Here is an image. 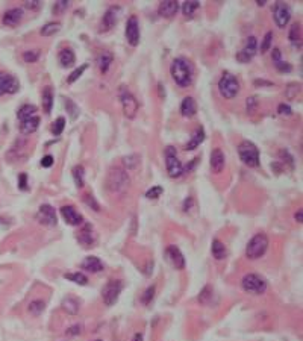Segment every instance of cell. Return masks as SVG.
Here are the masks:
<instances>
[{"label":"cell","instance_id":"6da1fadb","mask_svg":"<svg viewBox=\"0 0 303 341\" xmlns=\"http://www.w3.org/2000/svg\"><path fill=\"white\" fill-rule=\"evenodd\" d=\"M170 71H171L173 81L182 88L191 85V82H193V76H194L193 66H191L185 58H176V59H174Z\"/></svg>","mask_w":303,"mask_h":341},{"label":"cell","instance_id":"7a4b0ae2","mask_svg":"<svg viewBox=\"0 0 303 341\" xmlns=\"http://www.w3.org/2000/svg\"><path fill=\"white\" fill-rule=\"evenodd\" d=\"M129 176L121 168H111L106 176V188L111 193H123L129 187Z\"/></svg>","mask_w":303,"mask_h":341},{"label":"cell","instance_id":"3957f363","mask_svg":"<svg viewBox=\"0 0 303 341\" xmlns=\"http://www.w3.org/2000/svg\"><path fill=\"white\" fill-rule=\"evenodd\" d=\"M268 244H270L268 237L265 234H256L249 241V244L246 247V256L249 259H258V258L264 256L267 249H268Z\"/></svg>","mask_w":303,"mask_h":341},{"label":"cell","instance_id":"277c9868","mask_svg":"<svg viewBox=\"0 0 303 341\" xmlns=\"http://www.w3.org/2000/svg\"><path fill=\"white\" fill-rule=\"evenodd\" d=\"M238 155H240V159L243 164L247 167H258L259 165V150L252 141H243L238 146Z\"/></svg>","mask_w":303,"mask_h":341},{"label":"cell","instance_id":"5b68a950","mask_svg":"<svg viewBox=\"0 0 303 341\" xmlns=\"http://www.w3.org/2000/svg\"><path fill=\"white\" fill-rule=\"evenodd\" d=\"M218 91L225 99H233L240 92V82L233 74L225 73L218 82Z\"/></svg>","mask_w":303,"mask_h":341},{"label":"cell","instance_id":"8992f818","mask_svg":"<svg viewBox=\"0 0 303 341\" xmlns=\"http://www.w3.org/2000/svg\"><path fill=\"white\" fill-rule=\"evenodd\" d=\"M241 287L246 293H250V294H262L265 293L267 290V281L256 274V273H249L243 277L241 281Z\"/></svg>","mask_w":303,"mask_h":341},{"label":"cell","instance_id":"52a82bcc","mask_svg":"<svg viewBox=\"0 0 303 341\" xmlns=\"http://www.w3.org/2000/svg\"><path fill=\"white\" fill-rule=\"evenodd\" d=\"M123 290V282L118 281V279H113V281H109L103 290H102V299H103V303L106 306H113L116 305V302L118 300L120 297V293Z\"/></svg>","mask_w":303,"mask_h":341},{"label":"cell","instance_id":"ba28073f","mask_svg":"<svg viewBox=\"0 0 303 341\" xmlns=\"http://www.w3.org/2000/svg\"><path fill=\"white\" fill-rule=\"evenodd\" d=\"M165 165L170 178H179L184 173V165L178 158V152L174 147H167L165 149Z\"/></svg>","mask_w":303,"mask_h":341},{"label":"cell","instance_id":"9c48e42d","mask_svg":"<svg viewBox=\"0 0 303 341\" xmlns=\"http://www.w3.org/2000/svg\"><path fill=\"white\" fill-rule=\"evenodd\" d=\"M120 100L123 106V113L127 118H134L138 111V100L126 87L120 88Z\"/></svg>","mask_w":303,"mask_h":341},{"label":"cell","instance_id":"30bf717a","mask_svg":"<svg viewBox=\"0 0 303 341\" xmlns=\"http://www.w3.org/2000/svg\"><path fill=\"white\" fill-rule=\"evenodd\" d=\"M20 90V82L15 76L9 73L0 71V96L5 94H14Z\"/></svg>","mask_w":303,"mask_h":341},{"label":"cell","instance_id":"8fae6325","mask_svg":"<svg viewBox=\"0 0 303 341\" xmlns=\"http://www.w3.org/2000/svg\"><path fill=\"white\" fill-rule=\"evenodd\" d=\"M291 14H293V11H291L290 5H286L283 2H278L275 5V9H273V17H275L276 26L285 27L291 20Z\"/></svg>","mask_w":303,"mask_h":341},{"label":"cell","instance_id":"7c38bea8","mask_svg":"<svg viewBox=\"0 0 303 341\" xmlns=\"http://www.w3.org/2000/svg\"><path fill=\"white\" fill-rule=\"evenodd\" d=\"M256 50H258V41L255 37H249L246 44H244V47L236 53V59L240 61V63L246 64L249 63V61L256 55Z\"/></svg>","mask_w":303,"mask_h":341},{"label":"cell","instance_id":"4fadbf2b","mask_svg":"<svg viewBox=\"0 0 303 341\" xmlns=\"http://www.w3.org/2000/svg\"><path fill=\"white\" fill-rule=\"evenodd\" d=\"M37 220L44 226H56V212L55 208L50 205H41L37 212Z\"/></svg>","mask_w":303,"mask_h":341},{"label":"cell","instance_id":"5bb4252c","mask_svg":"<svg viewBox=\"0 0 303 341\" xmlns=\"http://www.w3.org/2000/svg\"><path fill=\"white\" fill-rule=\"evenodd\" d=\"M126 38H127V43L134 45V47L140 44V23L135 15L129 17V20L126 23Z\"/></svg>","mask_w":303,"mask_h":341},{"label":"cell","instance_id":"9a60e30c","mask_svg":"<svg viewBox=\"0 0 303 341\" xmlns=\"http://www.w3.org/2000/svg\"><path fill=\"white\" fill-rule=\"evenodd\" d=\"M165 256H167L170 264L176 270H184L185 269V258H184L182 252L178 249L176 246H168L167 250H165Z\"/></svg>","mask_w":303,"mask_h":341},{"label":"cell","instance_id":"2e32d148","mask_svg":"<svg viewBox=\"0 0 303 341\" xmlns=\"http://www.w3.org/2000/svg\"><path fill=\"white\" fill-rule=\"evenodd\" d=\"M120 11L121 9L118 6H111L106 11V14L103 15V20H102V27H100L102 32H108V30H111L116 26V23L118 20V15H120Z\"/></svg>","mask_w":303,"mask_h":341},{"label":"cell","instance_id":"e0dca14e","mask_svg":"<svg viewBox=\"0 0 303 341\" xmlns=\"http://www.w3.org/2000/svg\"><path fill=\"white\" fill-rule=\"evenodd\" d=\"M22 20H23V9L22 8H12V9L6 11L2 17V23L5 26H11V27L17 26Z\"/></svg>","mask_w":303,"mask_h":341},{"label":"cell","instance_id":"ac0fdd59","mask_svg":"<svg viewBox=\"0 0 303 341\" xmlns=\"http://www.w3.org/2000/svg\"><path fill=\"white\" fill-rule=\"evenodd\" d=\"M40 126V117L35 114V115H30L27 118H23L20 120V132L23 135H30L34 134Z\"/></svg>","mask_w":303,"mask_h":341},{"label":"cell","instance_id":"d6986e66","mask_svg":"<svg viewBox=\"0 0 303 341\" xmlns=\"http://www.w3.org/2000/svg\"><path fill=\"white\" fill-rule=\"evenodd\" d=\"M61 214L64 217V220H66V223L71 225V226H77L82 223V215L79 214L73 206H62L61 208Z\"/></svg>","mask_w":303,"mask_h":341},{"label":"cell","instance_id":"ffe728a7","mask_svg":"<svg viewBox=\"0 0 303 341\" xmlns=\"http://www.w3.org/2000/svg\"><path fill=\"white\" fill-rule=\"evenodd\" d=\"M226 164V158H225V153H223L220 149H214L211 153V168L214 173H221L223 168H225Z\"/></svg>","mask_w":303,"mask_h":341},{"label":"cell","instance_id":"44dd1931","mask_svg":"<svg viewBox=\"0 0 303 341\" xmlns=\"http://www.w3.org/2000/svg\"><path fill=\"white\" fill-rule=\"evenodd\" d=\"M179 9V3L174 2V0H165V2H161V5H159L158 8V12L161 17H165V19H171L174 14L178 12Z\"/></svg>","mask_w":303,"mask_h":341},{"label":"cell","instance_id":"7402d4cb","mask_svg":"<svg viewBox=\"0 0 303 341\" xmlns=\"http://www.w3.org/2000/svg\"><path fill=\"white\" fill-rule=\"evenodd\" d=\"M82 269L90 273H99L103 270V262L97 256H87L82 261Z\"/></svg>","mask_w":303,"mask_h":341},{"label":"cell","instance_id":"603a6c76","mask_svg":"<svg viewBox=\"0 0 303 341\" xmlns=\"http://www.w3.org/2000/svg\"><path fill=\"white\" fill-rule=\"evenodd\" d=\"M197 113V105L193 97H185L181 103V114L184 117H193Z\"/></svg>","mask_w":303,"mask_h":341},{"label":"cell","instance_id":"cb8c5ba5","mask_svg":"<svg viewBox=\"0 0 303 341\" xmlns=\"http://www.w3.org/2000/svg\"><path fill=\"white\" fill-rule=\"evenodd\" d=\"M273 63H275V67L282 73H290L293 70L291 64L282 59V53L279 49H273Z\"/></svg>","mask_w":303,"mask_h":341},{"label":"cell","instance_id":"d4e9b609","mask_svg":"<svg viewBox=\"0 0 303 341\" xmlns=\"http://www.w3.org/2000/svg\"><path fill=\"white\" fill-rule=\"evenodd\" d=\"M203 139H205V129L203 128H197L194 131L193 136H191V139L186 143L185 150H194V149H197L203 143Z\"/></svg>","mask_w":303,"mask_h":341},{"label":"cell","instance_id":"484cf974","mask_svg":"<svg viewBox=\"0 0 303 341\" xmlns=\"http://www.w3.org/2000/svg\"><path fill=\"white\" fill-rule=\"evenodd\" d=\"M79 241H81L84 246H93L94 241H95V235H94V230H93V226L91 225H85L81 230V234H79Z\"/></svg>","mask_w":303,"mask_h":341},{"label":"cell","instance_id":"4316f807","mask_svg":"<svg viewBox=\"0 0 303 341\" xmlns=\"http://www.w3.org/2000/svg\"><path fill=\"white\" fill-rule=\"evenodd\" d=\"M43 110L44 113L49 115L50 111H52V106H53V91H52V87H46L43 90Z\"/></svg>","mask_w":303,"mask_h":341},{"label":"cell","instance_id":"83f0119b","mask_svg":"<svg viewBox=\"0 0 303 341\" xmlns=\"http://www.w3.org/2000/svg\"><path fill=\"white\" fill-rule=\"evenodd\" d=\"M59 63L62 67H71L74 63H76V56H74V52L71 49H62L59 52Z\"/></svg>","mask_w":303,"mask_h":341},{"label":"cell","instance_id":"f1b7e54d","mask_svg":"<svg viewBox=\"0 0 303 341\" xmlns=\"http://www.w3.org/2000/svg\"><path fill=\"white\" fill-rule=\"evenodd\" d=\"M211 250H212V256H214L217 261L225 259V258H226V255H228V250H226L225 244H223L220 240H214V241H212Z\"/></svg>","mask_w":303,"mask_h":341},{"label":"cell","instance_id":"f546056e","mask_svg":"<svg viewBox=\"0 0 303 341\" xmlns=\"http://www.w3.org/2000/svg\"><path fill=\"white\" fill-rule=\"evenodd\" d=\"M46 309V302L41 300V299H37V300H32L27 306V311L34 316V317H40Z\"/></svg>","mask_w":303,"mask_h":341},{"label":"cell","instance_id":"4dcf8cb0","mask_svg":"<svg viewBox=\"0 0 303 341\" xmlns=\"http://www.w3.org/2000/svg\"><path fill=\"white\" fill-rule=\"evenodd\" d=\"M62 308L66 309L69 314H77L79 311V300L73 296H67L62 300Z\"/></svg>","mask_w":303,"mask_h":341},{"label":"cell","instance_id":"1f68e13d","mask_svg":"<svg viewBox=\"0 0 303 341\" xmlns=\"http://www.w3.org/2000/svg\"><path fill=\"white\" fill-rule=\"evenodd\" d=\"M111 63H113V55L108 53V52H103L99 58H97V66L100 68L102 73H106L111 67Z\"/></svg>","mask_w":303,"mask_h":341},{"label":"cell","instance_id":"d6a6232c","mask_svg":"<svg viewBox=\"0 0 303 341\" xmlns=\"http://www.w3.org/2000/svg\"><path fill=\"white\" fill-rule=\"evenodd\" d=\"M61 29V23L59 22H52V23H47L46 26H43L41 29V35L43 37H52L55 34L59 32Z\"/></svg>","mask_w":303,"mask_h":341},{"label":"cell","instance_id":"836d02e7","mask_svg":"<svg viewBox=\"0 0 303 341\" xmlns=\"http://www.w3.org/2000/svg\"><path fill=\"white\" fill-rule=\"evenodd\" d=\"M35 114H37L35 105H23L17 113V117H19V120H23V118L30 117V115H35Z\"/></svg>","mask_w":303,"mask_h":341},{"label":"cell","instance_id":"e575fe53","mask_svg":"<svg viewBox=\"0 0 303 341\" xmlns=\"http://www.w3.org/2000/svg\"><path fill=\"white\" fill-rule=\"evenodd\" d=\"M64 277L69 279V281H71V282H74V284H77V285H87L88 284V277L84 273H79V272L77 273H69Z\"/></svg>","mask_w":303,"mask_h":341},{"label":"cell","instance_id":"d590c367","mask_svg":"<svg viewBox=\"0 0 303 341\" xmlns=\"http://www.w3.org/2000/svg\"><path fill=\"white\" fill-rule=\"evenodd\" d=\"M84 167L82 165H76L73 168V178H74V182L79 188H82L84 187V183H85V179H84Z\"/></svg>","mask_w":303,"mask_h":341},{"label":"cell","instance_id":"8d00e7d4","mask_svg":"<svg viewBox=\"0 0 303 341\" xmlns=\"http://www.w3.org/2000/svg\"><path fill=\"white\" fill-rule=\"evenodd\" d=\"M199 6H200L199 2H196V0H189V2H185V3H184L182 11H184V14L186 15V17H193L194 12L199 9Z\"/></svg>","mask_w":303,"mask_h":341},{"label":"cell","instance_id":"74e56055","mask_svg":"<svg viewBox=\"0 0 303 341\" xmlns=\"http://www.w3.org/2000/svg\"><path fill=\"white\" fill-rule=\"evenodd\" d=\"M212 288L210 287V285H206L203 290H202V293L199 294V302L202 303V305H208L210 302H211V299H212Z\"/></svg>","mask_w":303,"mask_h":341},{"label":"cell","instance_id":"f35d334b","mask_svg":"<svg viewBox=\"0 0 303 341\" xmlns=\"http://www.w3.org/2000/svg\"><path fill=\"white\" fill-rule=\"evenodd\" d=\"M288 38H290V41H291L293 44H297V43L300 44L302 32H300V24H299V23H296V24L291 26L290 34H288Z\"/></svg>","mask_w":303,"mask_h":341},{"label":"cell","instance_id":"ab89813d","mask_svg":"<svg viewBox=\"0 0 303 341\" xmlns=\"http://www.w3.org/2000/svg\"><path fill=\"white\" fill-rule=\"evenodd\" d=\"M64 128H66V118L64 117H58L56 121L53 123V126H52V132L53 135H61Z\"/></svg>","mask_w":303,"mask_h":341},{"label":"cell","instance_id":"60d3db41","mask_svg":"<svg viewBox=\"0 0 303 341\" xmlns=\"http://www.w3.org/2000/svg\"><path fill=\"white\" fill-rule=\"evenodd\" d=\"M155 290H156V287H155V285L149 287V288H147L144 293H142V296H141V302L144 303V305L150 303V302L153 300V297H155Z\"/></svg>","mask_w":303,"mask_h":341},{"label":"cell","instance_id":"b9f144b4","mask_svg":"<svg viewBox=\"0 0 303 341\" xmlns=\"http://www.w3.org/2000/svg\"><path fill=\"white\" fill-rule=\"evenodd\" d=\"M40 58V52L38 50H26L23 53V59H24V63H35V61Z\"/></svg>","mask_w":303,"mask_h":341},{"label":"cell","instance_id":"7bdbcfd3","mask_svg":"<svg viewBox=\"0 0 303 341\" xmlns=\"http://www.w3.org/2000/svg\"><path fill=\"white\" fill-rule=\"evenodd\" d=\"M85 70H87V64H84V66H81L79 68H76V70H74V71L69 76V79H67V81H69V84H73L74 81H77L79 77L82 76V73H84Z\"/></svg>","mask_w":303,"mask_h":341},{"label":"cell","instance_id":"ee69618b","mask_svg":"<svg viewBox=\"0 0 303 341\" xmlns=\"http://www.w3.org/2000/svg\"><path fill=\"white\" fill-rule=\"evenodd\" d=\"M272 40H273V32H267L265 37H264V41L261 44V53H265L270 49V45H272Z\"/></svg>","mask_w":303,"mask_h":341},{"label":"cell","instance_id":"f6af8a7d","mask_svg":"<svg viewBox=\"0 0 303 341\" xmlns=\"http://www.w3.org/2000/svg\"><path fill=\"white\" fill-rule=\"evenodd\" d=\"M138 157H135V155H131V157H126L124 159H123V162H124V165L129 168V170H134L137 165H138Z\"/></svg>","mask_w":303,"mask_h":341},{"label":"cell","instance_id":"bcb514c9","mask_svg":"<svg viewBox=\"0 0 303 341\" xmlns=\"http://www.w3.org/2000/svg\"><path fill=\"white\" fill-rule=\"evenodd\" d=\"M64 102H66V106L69 108V111H70V114H71V118L74 120L77 115H79V108L70 100V99H66V100H64Z\"/></svg>","mask_w":303,"mask_h":341},{"label":"cell","instance_id":"7dc6e473","mask_svg":"<svg viewBox=\"0 0 303 341\" xmlns=\"http://www.w3.org/2000/svg\"><path fill=\"white\" fill-rule=\"evenodd\" d=\"M159 196H163V187H153L146 193L147 199H158Z\"/></svg>","mask_w":303,"mask_h":341},{"label":"cell","instance_id":"c3c4849f","mask_svg":"<svg viewBox=\"0 0 303 341\" xmlns=\"http://www.w3.org/2000/svg\"><path fill=\"white\" fill-rule=\"evenodd\" d=\"M84 202H85L88 206H91L94 211H99V209H100V208H99V204L95 202V199H94L91 194H85V197H84Z\"/></svg>","mask_w":303,"mask_h":341},{"label":"cell","instance_id":"681fc988","mask_svg":"<svg viewBox=\"0 0 303 341\" xmlns=\"http://www.w3.org/2000/svg\"><path fill=\"white\" fill-rule=\"evenodd\" d=\"M278 111H279V114L280 115H291V106L290 105H285V103H280L279 106H278Z\"/></svg>","mask_w":303,"mask_h":341},{"label":"cell","instance_id":"f907efd6","mask_svg":"<svg viewBox=\"0 0 303 341\" xmlns=\"http://www.w3.org/2000/svg\"><path fill=\"white\" fill-rule=\"evenodd\" d=\"M256 105H258L256 97H249V99L246 100V108H247V111H250V113L255 111V108H256Z\"/></svg>","mask_w":303,"mask_h":341},{"label":"cell","instance_id":"816d5d0a","mask_svg":"<svg viewBox=\"0 0 303 341\" xmlns=\"http://www.w3.org/2000/svg\"><path fill=\"white\" fill-rule=\"evenodd\" d=\"M53 162H55V159H53L52 155H46V157L41 159V165H43V167H46V168L52 167V165H53Z\"/></svg>","mask_w":303,"mask_h":341},{"label":"cell","instance_id":"f5cc1de1","mask_svg":"<svg viewBox=\"0 0 303 341\" xmlns=\"http://www.w3.org/2000/svg\"><path fill=\"white\" fill-rule=\"evenodd\" d=\"M69 5H70V3L67 2V0H61V2H58V3L55 5L53 11H55V12H61V11H64V9H67Z\"/></svg>","mask_w":303,"mask_h":341},{"label":"cell","instance_id":"db71d44e","mask_svg":"<svg viewBox=\"0 0 303 341\" xmlns=\"http://www.w3.org/2000/svg\"><path fill=\"white\" fill-rule=\"evenodd\" d=\"M19 188L20 190H27V176L24 173H22L19 176Z\"/></svg>","mask_w":303,"mask_h":341},{"label":"cell","instance_id":"11a10c76","mask_svg":"<svg viewBox=\"0 0 303 341\" xmlns=\"http://www.w3.org/2000/svg\"><path fill=\"white\" fill-rule=\"evenodd\" d=\"M24 6L27 9H38L41 6V2H40V0H29V2L24 3Z\"/></svg>","mask_w":303,"mask_h":341},{"label":"cell","instance_id":"9f6ffc18","mask_svg":"<svg viewBox=\"0 0 303 341\" xmlns=\"http://www.w3.org/2000/svg\"><path fill=\"white\" fill-rule=\"evenodd\" d=\"M81 326H79V324H76V326H73V328H70L69 331H67V334L69 335H76V334H81Z\"/></svg>","mask_w":303,"mask_h":341},{"label":"cell","instance_id":"6f0895ef","mask_svg":"<svg viewBox=\"0 0 303 341\" xmlns=\"http://www.w3.org/2000/svg\"><path fill=\"white\" fill-rule=\"evenodd\" d=\"M296 220H297L299 223H302V222H303V212H302V211H299V212L296 214Z\"/></svg>","mask_w":303,"mask_h":341},{"label":"cell","instance_id":"680465c9","mask_svg":"<svg viewBox=\"0 0 303 341\" xmlns=\"http://www.w3.org/2000/svg\"><path fill=\"white\" fill-rule=\"evenodd\" d=\"M144 340V337H142V334H135V337H134V340L132 341H142Z\"/></svg>","mask_w":303,"mask_h":341},{"label":"cell","instance_id":"91938a15","mask_svg":"<svg viewBox=\"0 0 303 341\" xmlns=\"http://www.w3.org/2000/svg\"><path fill=\"white\" fill-rule=\"evenodd\" d=\"M95 341H102V340H95Z\"/></svg>","mask_w":303,"mask_h":341}]
</instances>
